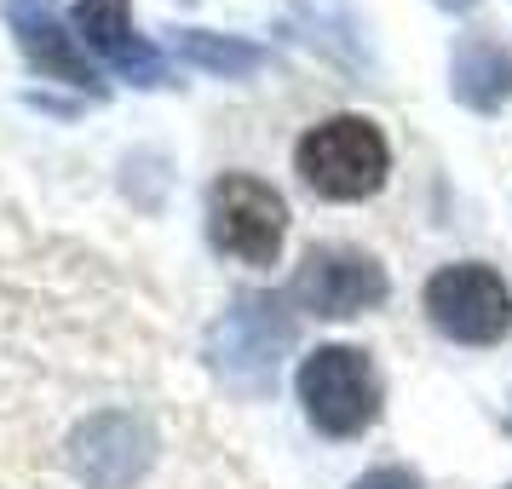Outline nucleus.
Here are the masks:
<instances>
[{
    "instance_id": "nucleus-1",
    "label": "nucleus",
    "mask_w": 512,
    "mask_h": 489,
    "mask_svg": "<svg viewBox=\"0 0 512 489\" xmlns=\"http://www.w3.org/2000/svg\"><path fill=\"white\" fill-rule=\"evenodd\" d=\"M294 167H300V179L311 196H323V202H363V196H374V190L386 185L392 150H386L374 121L334 116L300 139Z\"/></svg>"
},
{
    "instance_id": "nucleus-2",
    "label": "nucleus",
    "mask_w": 512,
    "mask_h": 489,
    "mask_svg": "<svg viewBox=\"0 0 512 489\" xmlns=\"http://www.w3.org/2000/svg\"><path fill=\"white\" fill-rule=\"evenodd\" d=\"M300 403L328 438H357L380 415V374L357 346H317L300 363Z\"/></svg>"
},
{
    "instance_id": "nucleus-3",
    "label": "nucleus",
    "mask_w": 512,
    "mask_h": 489,
    "mask_svg": "<svg viewBox=\"0 0 512 489\" xmlns=\"http://www.w3.org/2000/svg\"><path fill=\"white\" fill-rule=\"evenodd\" d=\"M426 317L461 340V346H495L512 328V288L501 282V271L489 265H443L426 282Z\"/></svg>"
},
{
    "instance_id": "nucleus-4",
    "label": "nucleus",
    "mask_w": 512,
    "mask_h": 489,
    "mask_svg": "<svg viewBox=\"0 0 512 489\" xmlns=\"http://www.w3.org/2000/svg\"><path fill=\"white\" fill-rule=\"evenodd\" d=\"M208 219H213V242L236 254L242 265H271L282 254V231H288V208L271 185H259L248 173H225L213 185V202H208Z\"/></svg>"
},
{
    "instance_id": "nucleus-5",
    "label": "nucleus",
    "mask_w": 512,
    "mask_h": 489,
    "mask_svg": "<svg viewBox=\"0 0 512 489\" xmlns=\"http://www.w3.org/2000/svg\"><path fill=\"white\" fill-rule=\"evenodd\" d=\"M288 294L317 317H357L386 300V271L357 248H311L288 282Z\"/></svg>"
},
{
    "instance_id": "nucleus-6",
    "label": "nucleus",
    "mask_w": 512,
    "mask_h": 489,
    "mask_svg": "<svg viewBox=\"0 0 512 489\" xmlns=\"http://www.w3.org/2000/svg\"><path fill=\"white\" fill-rule=\"evenodd\" d=\"M6 24H12V35H18L24 58L41 75H52V81H70V87H98L93 58H87V47H81V35H70V29H64L58 0H6Z\"/></svg>"
},
{
    "instance_id": "nucleus-7",
    "label": "nucleus",
    "mask_w": 512,
    "mask_h": 489,
    "mask_svg": "<svg viewBox=\"0 0 512 489\" xmlns=\"http://www.w3.org/2000/svg\"><path fill=\"white\" fill-rule=\"evenodd\" d=\"M75 35L87 41V52H98V58H104L110 70H121L127 81H139V87L167 81L162 52L127 24V0H81V6H75Z\"/></svg>"
},
{
    "instance_id": "nucleus-8",
    "label": "nucleus",
    "mask_w": 512,
    "mask_h": 489,
    "mask_svg": "<svg viewBox=\"0 0 512 489\" xmlns=\"http://www.w3.org/2000/svg\"><path fill=\"white\" fill-rule=\"evenodd\" d=\"M449 87H455L466 110L495 116L512 98V52L501 41H489V35H466L455 58H449Z\"/></svg>"
},
{
    "instance_id": "nucleus-9",
    "label": "nucleus",
    "mask_w": 512,
    "mask_h": 489,
    "mask_svg": "<svg viewBox=\"0 0 512 489\" xmlns=\"http://www.w3.org/2000/svg\"><path fill=\"white\" fill-rule=\"evenodd\" d=\"M277 305L271 300H242L225 317V357H231V369H271L277 363V351L288 346V334H294V323H282V317H271Z\"/></svg>"
},
{
    "instance_id": "nucleus-10",
    "label": "nucleus",
    "mask_w": 512,
    "mask_h": 489,
    "mask_svg": "<svg viewBox=\"0 0 512 489\" xmlns=\"http://www.w3.org/2000/svg\"><path fill=\"white\" fill-rule=\"evenodd\" d=\"M179 52H185L190 64L213 70V75H254L259 64H265V52H259L254 41H219L208 29H185V35H179Z\"/></svg>"
},
{
    "instance_id": "nucleus-11",
    "label": "nucleus",
    "mask_w": 512,
    "mask_h": 489,
    "mask_svg": "<svg viewBox=\"0 0 512 489\" xmlns=\"http://www.w3.org/2000/svg\"><path fill=\"white\" fill-rule=\"evenodd\" d=\"M351 489H420V484H415V472H403V466H374Z\"/></svg>"
},
{
    "instance_id": "nucleus-12",
    "label": "nucleus",
    "mask_w": 512,
    "mask_h": 489,
    "mask_svg": "<svg viewBox=\"0 0 512 489\" xmlns=\"http://www.w3.org/2000/svg\"><path fill=\"white\" fill-rule=\"evenodd\" d=\"M443 12H466V6H478V0H438Z\"/></svg>"
}]
</instances>
